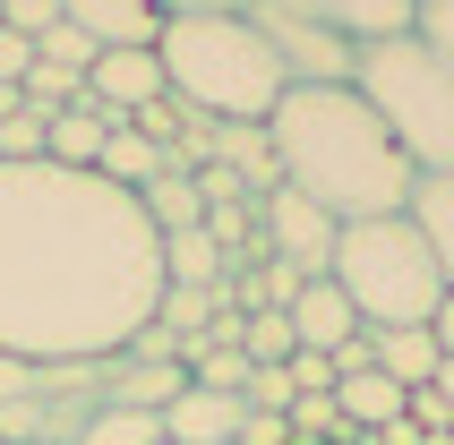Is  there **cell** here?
<instances>
[{
  "label": "cell",
  "mask_w": 454,
  "mask_h": 445,
  "mask_svg": "<svg viewBox=\"0 0 454 445\" xmlns=\"http://www.w3.org/2000/svg\"><path fill=\"white\" fill-rule=\"evenodd\" d=\"M326 283L352 300V317L369 325V334H378V325H429L437 300H446V274H437V257H429V240H420L411 215L343 222Z\"/></svg>",
  "instance_id": "obj_4"
},
{
  "label": "cell",
  "mask_w": 454,
  "mask_h": 445,
  "mask_svg": "<svg viewBox=\"0 0 454 445\" xmlns=\"http://www.w3.org/2000/svg\"><path fill=\"white\" fill-rule=\"evenodd\" d=\"M420 43H437L454 60V0H420Z\"/></svg>",
  "instance_id": "obj_29"
},
{
  "label": "cell",
  "mask_w": 454,
  "mask_h": 445,
  "mask_svg": "<svg viewBox=\"0 0 454 445\" xmlns=\"http://www.w3.org/2000/svg\"><path fill=\"white\" fill-rule=\"evenodd\" d=\"M154 172H172V146H154L146 129H112V137H103V154H95V180H112V189H129V198H137V189H146Z\"/></svg>",
  "instance_id": "obj_15"
},
{
  "label": "cell",
  "mask_w": 454,
  "mask_h": 445,
  "mask_svg": "<svg viewBox=\"0 0 454 445\" xmlns=\"http://www.w3.org/2000/svg\"><path fill=\"white\" fill-rule=\"evenodd\" d=\"M137 206H146V222H154V231H198V222H206L198 172H154L146 189H137Z\"/></svg>",
  "instance_id": "obj_19"
},
{
  "label": "cell",
  "mask_w": 454,
  "mask_h": 445,
  "mask_svg": "<svg viewBox=\"0 0 454 445\" xmlns=\"http://www.w3.org/2000/svg\"><path fill=\"white\" fill-rule=\"evenodd\" d=\"M163 18H206V9H249V0H154Z\"/></svg>",
  "instance_id": "obj_32"
},
{
  "label": "cell",
  "mask_w": 454,
  "mask_h": 445,
  "mask_svg": "<svg viewBox=\"0 0 454 445\" xmlns=\"http://www.w3.org/2000/svg\"><path fill=\"white\" fill-rule=\"evenodd\" d=\"M352 86L369 95V112L386 121V137L403 146V163L420 180L454 172V60L420 35H395V43H369L360 51Z\"/></svg>",
  "instance_id": "obj_5"
},
{
  "label": "cell",
  "mask_w": 454,
  "mask_h": 445,
  "mask_svg": "<svg viewBox=\"0 0 454 445\" xmlns=\"http://www.w3.org/2000/svg\"><path fill=\"white\" fill-rule=\"evenodd\" d=\"M240 351H249V369H283V360L301 351V334H292L283 308H249V317H240Z\"/></svg>",
  "instance_id": "obj_21"
},
{
  "label": "cell",
  "mask_w": 454,
  "mask_h": 445,
  "mask_svg": "<svg viewBox=\"0 0 454 445\" xmlns=\"http://www.w3.org/2000/svg\"><path fill=\"white\" fill-rule=\"evenodd\" d=\"M77 445H163V420L154 411H129V402H95Z\"/></svg>",
  "instance_id": "obj_20"
},
{
  "label": "cell",
  "mask_w": 454,
  "mask_h": 445,
  "mask_svg": "<svg viewBox=\"0 0 454 445\" xmlns=\"http://www.w3.org/2000/svg\"><path fill=\"white\" fill-rule=\"evenodd\" d=\"M283 437H292V445H343V411H334V394H292Z\"/></svg>",
  "instance_id": "obj_22"
},
{
  "label": "cell",
  "mask_w": 454,
  "mask_h": 445,
  "mask_svg": "<svg viewBox=\"0 0 454 445\" xmlns=\"http://www.w3.org/2000/svg\"><path fill=\"white\" fill-rule=\"evenodd\" d=\"M60 18L77 35H95V51H154L163 43V9L154 0H60Z\"/></svg>",
  "instance_id": "obj_8"
},
{
  "label": "cell",
  "mask_w": 454,
  "mask_h": 445,
  "mask_svg": "<svg viewBox=\"0 0 454 445\" xmlns=\"http://www.w3.org/2000/svg\"><path fill=\"white\" fill-rule=\"evenodd\" d=\"M360 334H369V325H360ZM369 360H378V369L411 394V386H429V377H437V360H446V351H437L429 325H378V334H369Z\"/></svg>",
  "instance_id": "obj_14"
},
{
  "label": "cell",
  "mask_w": 454,
  "mask_h": 445,
  "mask_svg": "<svg viewBox=\"0 0 454 445\" xmlns=\"http://www.w3.org/2000/svg\"><path fill=\"white\" fill-rule=\"evenodd\" d=\"M283 369H292V394H334V360L326 351H292Z\"/></svg>",
  "instance_id": "obj_25"
},
{
  "label": "cell",
  "mask_w": 454,
  "mask_h": 445,
  "mask_svg": "<svg viewBox=\"0 0 454 445\" xmlns=\"http://www.w3.org/2000/svg\"><path fill=\"white\" fill-rule=\"evenodd\" d=\"M43 146H51V112L18 103V112L0 121V163H43Z\"/></svg>",
  "instance_id": "obj_23"
},
{
  "label": "cell",
  "mask_w": 454,
  "mask_h": 445,
  "mask_svg": "<svg viewBox=\"0 0 454 445\" xmlns=\"http://www.w3.org/2000/svg\"><path fill=\"white\" fill-rule=\"evenodd\" d=\"M240 420H249L240 394H206V386H189V394L163 411V437H172V445H240Z\"/></svg>",
  "instance_id": "obj_11"
},
{
  "label": "cell",
  "mask_w": 454,
  "mask_h": 445,
  "mask_svg": "<svg viewBox=\"0 0 454 445\" xmlns=\"http://www.w3.org/2000/svg\"><path fill=\"white\" fill-rule=\"evenodd\" d=\"M163 445H172V437H163Z\"/></svg>",
  "instance_id": "obj_35"
},
{
  "label": "cell",
  "mask_w": 454,
  "mask_h": 445,
  "mask_svg": "<svg viewBox=\"0 0 454 445\" xmlns=\"http://www.w3.org/2000/svg\"><path fill=\"white\" fill-rule=\"evenodd\" d=\"M240 402H249V411H292V369H257Z\"/></svg>",
  "instance_id": "obj_26"
},
{
  "label": "cell",
  "mask_w": 454,
  "mask_h": 445,
  "mask_svg": "<svg viewBox=\"0 0 454 445\" xmlns=\"http://www.w3.org/2000/svg\"><path fill=\"white\" fill-rule=\"evenodd\" d=\"M257 231H266V257L309 274V283L334 266V240H343V222L317 198H301V189H266V198H257Z\"/></svg>",
  "instance_id": "obj_7"
},
{
  "label": "cell",
  "mask_w": 454,
  "mask_h": 445,
  "mask_svg": "<svg viewBox=\"0 0 454 445\" xmlns=\"http://www.w3.org/2000/svg\"><path fill=\"white\" fill-rule=\"evenodd\" d=\"M163 283H189V292H223L231 283V257H223V240L215 231H163Z\"/></svg>",
  "instance_id": "obj_16"
},
{
  "label": "cell",
  "mask_w": 454,
  "mask_h": 445,
  "mask_svg": "<svg viewBox=\"0 0 454 445\" xmlns=\"http://www.w3.org/2000/svg\"><path fill=\"white\" fill-rule=\"evenodd\" d=\"M35 377H43L35 360H18V351H0V402H26V394H35Z\"/></svg>",
  "instance_id": "obj_30"
},
{
  "label": "cell",
  "mask_w": 454,
  "mask_h": 445,
  "mask_svg": "<svg viewBox=\"0 0 454 445\" xmlns=\"http://www.w3.org/2000/svg\"><path fill=\"white\" fill-rule=\"evenodd\" d=\"M283 317H292V334H301V351H343L360 334V317H352V300L334 292L326 274H317V283H301V300H292V308H283Z\"/></svg>",
  "instance_id": "obj_12"
},
{
  "label": "cell",
  "mask_w": 454,
  "mask_h": 445,
  "mask_svg": "<svg viewBox=\"0 0 454 445\" xmlns=\"http://www.w3.org/2000/svg\"><path fill=\"white\" fill-rule=\"evenodd\" d=\"M163 86L189 121L206 129H266L275 121V103L292 95V77H283L275 43L257 35L249 9H206V18H163Z\"/></svg>",
  "instance_id": "obj_3"
},
{
  "label": "cell",
  "mask_w": 454,
  "mask_h": 445,
  "mask_svg": "<svg viewBox=\"0 0 454 445\" xmlns=\"http://www.w3.org/2000/svg\"><path fill=\"white\" fill-rule=\"evenodd\" d=\"M86 95H95L103 112H121V121H137V112H146V103H163L172 86H163V60H154V51H95Z\"/></svg>",
  "instance_id": "obj_9"
},
{
  "label": "cell",
  "mask_w": 454,
  "mask_h": 445,
  "mask_svg": "<svg viewBox=\"0 0 454 445\" xmlns=\"http://www.w3.org/2000/svg\"><path fill=\"white\" fill-rule=\"evenodd\" d=\"M112 129H121V112H103V103H69V112H51L43 163H60V172H95V154H103Z\"/></svg>",
  "instance_id": "obj_13"
},
{
  "label": "cell",
  "mask_w": 454,
  "mask_h": 445,
  "mask_svg": "<svg viewBox=\"0 0 454 445\" xmlns=\"http://www.w3.org/2000/svg\"><path fill=\"white\" fill-rule=\"evenodd\" d=\"M26 69H35V35L0 26V86H26Z\"/></svg>",
  "instance_id": "obj_27"
},
{
  "label": "cell",
  "mask_w": 454,
  "mask_h": 445,
  "mask_svg": "<svg viewBox=\"0 0 454 445\" xmlns=\"http://www.w3.org/2000/svg\"><path fill=\"white\" fill-rule=\"evenodd\" d=\"M35 60H43V69L86 77V69H95V35H77V26L60 18V26H43V35H35Z\"/></svg>",
  "instance_id": "obj_24"
},
{
  "label": "cell",
  "mask_w": 454,
  "mask_h": 445,
  "mask_svg": "<svg viewBox=\"0 0 454 445\" xmlns=\"http://www.w3.org/2000/svg\"><path fill=\"white\" fill-rule=\"evenodd\" d=\"M437 394H446V411H454V360H437V377H429Z\"/></svg>",
  "instance_id": "obj_34"
},
{
  "label": "cell",
  "mask_w": 454,
  "mask_h": 445,
  "mask_svg": "<svg viewBox=\"0 0 454 445\" xmlns=\"http://www.w3.org/2000/svg\"><path fill=\"white\" fill-rule=\"evenodd\" d=\"M429 334H437V351H446V360H454V292L437 300V317H429Z\"/></svg>",
  "instance_id": "obj_33"
},
{
  "label": "cell",
  "mask_w": 454,
  "mask_h": 445,
  "mask_svg": "<svg viewBox=\"0 0 454 445\" xmlns=\"http://www.w3.org/2000/svg\"><path fill=\"white\" fill-rule=\"evenodd\" d=\"M283 189L317 198L334 222H369V215H403L411 206V163L386 137V121L369 112L360 86H292L266 121Z\"/></svg>",
  "instance_id": "obj_2"
},
{
  "label": "cell",
  "mask_w": 454,
  "mask_h": 445,
  "mask_svg": "<svg viewBox=\"0 0 454 445\" xmlns=\"http://www.w3.org/2000/svg\"><path fill=\"white\" fill-rule=\"evenodd\" d=\"M403 386L386 369H352L343 386H334V411H343V428H386V420H403Z\"/></svg>",
  "instance_id": "obj_18"
},
{
  "label": "cell",
  "mask_w": 454,
  "mask_h": 445,
  "mask_svg": "<svg viewBox=\"0 0 454 445\" xmlns=\"http://www.w3.org/2000/svg\"><path fill=\"white\" fill-rule=\"evenodd\" d=\"M0 26H18V35H43V26H60V0H0Z\"/></svg>",
  "instance_id": "obj_28"
},
{
  "label": "cell",
  "mask_w": 454,
  "mask_h": 445,
  "mask_svg": "<svg viewBox=\"0 0 454 445\" xmlns=\"http://www.w3.org/2000/svg\"><path fill=\"white\" fill-rule=\"evenodd\" d=\"M249 18H257V35L275 43V60H283L292 86H352L360 43H343L334 26H317L301 0H249Z\"/></svg>",
  "instance_id": "obj_6"
},
{
  "label": "cell",
  "mask_w": 454,
  "mask_h": 445,
  "mask_svg": "<svg viewBox=\"0 0 454 445\" xmlns=\"http://www.w3.org/2000/svg\"><path fill=\"white\" fill-rule=\"evenodd\" d=\"M163 231L95 172L0 163V351L112 360L154 325Z\"/></svg>",
  "instance_id": "obj_1"
},
{
  "label": "cell",
  "mask_w": 454,
  "mask_h": 445,
  "mask_svg": "<svg viewBox=\"0 0 454 445\" xmlns=\"http://www.w3.org/2000/svg\"><path fill=\"white\" fill-rule=\"evenodd\" d=\"M240 445H292L283 437V411H249V420H240Z\"/></svg>",
  "instance_id": "obj_31"
},
{
  "label": "cell",
  "mask_w": 454,
  "mask_h": 445,
  "mask_svg": "<svg viewBox=\"0 0 454 445\" xmlns=\"http://www.w3.org/2000/svg\"><path fill=\"white\" fill-rule=\"evenodd\" d=\"M411 222H420V240H429L437 274H446V292H454V172H429V180H411Z\"/></svg>",
  "instance_id": "obj_17"
},
{
  "label": "cell",
  "mask_w": 454,
  "mask_h": 445,
  "mask_svg": "<svg viewBox=\"0 0 454 445\" xmlns=\"http://www.w3.org/2000/svg\"><path fill=\"white\" fill-rule=\"evenodd\" d=\"M317 26H334L343 43H395V35H420V0H301Z\"/></svg>",
  "instance_id": "obj_10"
}]
</instances>
